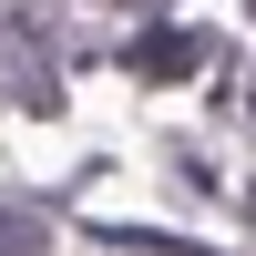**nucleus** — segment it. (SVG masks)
I'll return each instance as SVG.
<instances>
[{
    "instance_id": "nucleus-1",
    "label": "nucleus",
    "mask_w": 256,
    "mask_h": 256,
    "mask_svg": "<svg viewBox=\"0 0 256 256\" xmlns=\"http://www.w3.org/2000/svg\"><path fill=\"white\" fill-rule=\"evenodd\" d=\"M134 62H144V72H154V82H184V72H205V62H216V52H205V31H195V41H184V31H154V41H144Z\"/></svg>"
}]
</instances>
